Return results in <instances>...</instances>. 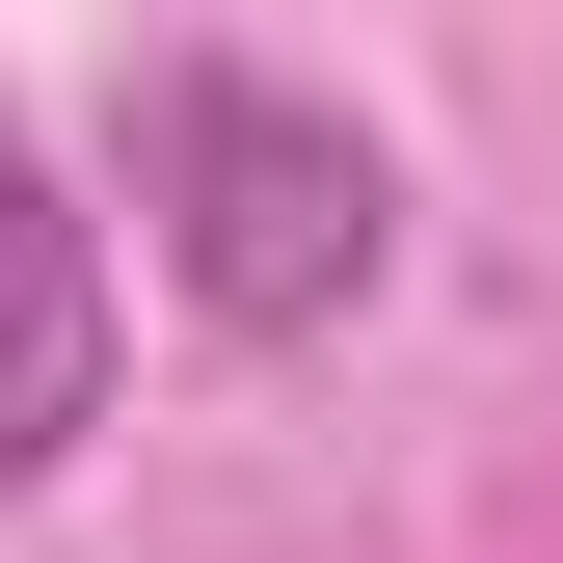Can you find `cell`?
Listing matches in <instances>:
<instances>
[{"mask_svg": "<svg viewBox=\"0 0 563 563\" xmlns=\"http://www.w3.org/2000/svg\"><path fill=\"white\" fill-rule=\"evenodd\" d=\"M108 430V242L54 216V162L0 134V483H54Z\"/></svg>", "mask_w": 563, "mask_h": 563, "instance_id": "obj_2", "label": "cell"}, {"mask_svg": "<svg viewBox=\"0 0 563 563\" xmlns=\"http://www.w3.org/2000/svg\"><path fill=\"white\" fill-rule=\"evenodd\" d=\"M134 216H162V268H188L216 349H322L402 268L376 134H349L322 81H268V54H134Z\"/></svg>", "mask_w": 563, "mask_h": 563, "instance_id": "obj_1", "label": "cell"}]
</instances>
